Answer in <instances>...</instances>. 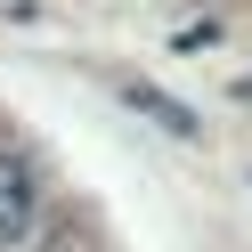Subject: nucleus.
I'll return each mask as SVG.
<instances>
[{"label": "nucleus", "mask_w": 252, "mask_h": 252, "mask_svg": "<svg viewBox=\"0 0 252 252\" xmlns=\"http://www.w3.org/2000/svg\"><path fill=\"white\" fill-rule=\"evenodd\" d=\"M122 98H130L138 114H155V122H163V130H179V138L195 130V114H179V106H171V98H155V90H122Z\"/></svg>", "instance_id": "2"}, {"label": "nucleus", "mask_w": 252, "mask_h": 252, "mask_svg": "<svg viewBox=\"0 0 252 252\" xmlns=\"http://www.w3.org/2000/svg\"><path fill=\"white\" fill-rule=\"evenodd\" d=\"M33 228H41V179L25 155L0 147V244H33Z\"/></svg>", "instance_id": "1"}]
</instances>
